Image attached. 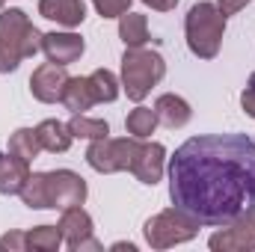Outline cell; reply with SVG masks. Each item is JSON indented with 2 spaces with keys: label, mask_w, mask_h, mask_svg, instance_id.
<instances>
[{
  "label": "cell",
  "mask_w": 255,
  "mask_h": 252,
  "mask_svg": "<svg viewBox=\"0 0 255 252\" xmlns=\"http://www.w3.org/2000/svg\"><path fill=\"white\" fill-rule=\"evenodd\" d=\"M57 226H60V232H63V241L68 244V250H74L83 238H89V235H92V217H89L80 205L65 208Z\"/></svg>",
  "instance_id": "15"
},
{
  "label": "cell",
  "mask_w": 255,
  "mask_h": 252,
  "mask_svg": "<svg viewBox=\"0 0 255 252\" xmlns=\"http://www.w3.org/2000/svg\"><path fill=\"white\" fill-rule=\"evenodd\" d=\"M166 74V60L148 48H125L122 54V89L130 101H142Z\"/></svg>",
  "instance_id": "4"
},
{
  "label": "cell",
  "mask_w": 255,
  "mask_h": 252,
  "mask_svg": "<svg viewBox=\"0 0 255 252\" xmlns=\"http://www.w3.org/2000/svg\"><path fill=\"white\" fill-rule=\"evenodd\" d=\"M21 202L27 208H36V211H45L51 208V196H48V172H30L27 184L21 187Z\"/></svg>",
  "instance_id": "19"
},
{
  "label": "cell",
  "mask_w": 255,
  "mask_h": 252,
  "mask_svg": "<svg viewBox=\"0 0 255 252\" xmlns=\"http://www.w3.org/2000/svg\"><path fill=\"white\" fill-rule=\"evenodd\" d=\"M86 181L71 172V169H54L48 172V196H51V208L65 211V208H74V205H83L86 202Z\"/></svg>",
  "instance_id": "7"
},
{
  "label": "cell",
  "mask_w": 255,
  "mask_h": 252,
  "mask_svg": "<svg viewBox=\"0 0 255 252\" xmlns=\"http://www.w3.org/2000/svg\"><path fill=\"white\" fill-rule=\"evenodd\" d=\"M142 235H145V244L151 250H169V247L193 241L199 235V223L190 214H184L181 208H166V211L145 220Z\"/></svg>",
  "instance_id": "5"
},
{
  "label": "cell",
  "mask_w": 255,
  "mask_h": 252,
  "mask_svg": "<svg viewBox=\"0 0 255 252\" xmlns=\"http://www.w3.org/2000/svg\"><path fill=\"white\" fill-rule=\"evenodd\" d=\"M0 250H12V252H24L27 250V235L24 232H9L0 238Z\"/></svg>",
  "instance_id": "27"
},
{
  "label": "cell",
  "mask_w": 255,
  "mask_h": 252,
  "mask_svg": "<svg viewBox=\"0 0 255 252\" xmlns=\"http://www.w3.org/2000/svg\"><path fill=\"white\" fill-rule=\"evenodd\" d=\"M63 104H65V110H71V113H86V110H92L98 104L89 77H68L65 92H63Z\"/></svg>",
  "instance_id": "16"
},
{
  "label": "cell",
  "mask_w": 255,
  "mask_h": 252,
  "mask_svg": "<svg viewBox=\"0 0 255 252\" xmlns=\"http://www.w3.org/2000/svg\"><path fill=\"white\" fill-rule=\"evenodd\" d=\"M3 3H6V0H0V9H3Z\"/></svg>",
  "instance_id": "32"
},
{
  "label": "cell",
  "mask_w": 255,
  "mask_h": 252,
  "mask_svg": "<svg viewBox=\"0 0 255 252\" xmlns=\"http://www.w3.org/2000/svg\"><path fill=\"white\" fill-rule=\"evenodd\" d=\"M36 133H39V142H42V151H51V154H63L71 148V130L68 125L63 122H57V119H45L42 125L36 127Z\"/></svg>",
  "instance_id": "17"
},
{
  "label": "cell",
  "mask_w": 255,
  "mask_h": 252,
  "mask_svg": "<svg viewBox=\"0 0 255 252\" xmlns=\"http://www.w3.org/2000/svg\"><path fill=\"white\" fill-rule=\"evenodd\" d=\"M39 15L71 30V27H80L83 24L86 3L83 0H39Z\"/></svg>",
  "instance_id": "12"
},
{
  "label": "cell",
  "mask_w": 255,
  "mask_h": 252,
  "mask_svg": "<svg viewBox=\"0 0 255 252\" xmlns=\"http://www.w3.org/2000/svg\"><path fill=\"white\" fill-rule=\"evenodd\" d=\"M101 18H119L130 9V0H92Z\"/></svg>",
  "instance_id": "25"
},
{
  "label": "cell",
  "mask_w": 255,
  "mask_h": 252,
  "mask_svg": "<svg viewBox=\"0 0 255 252\" xmlns=\"http://www.w3.org/2000/svg\"><path fill=\"white\" fill-rule=\"evenodd\" d=\"M247 3H250V0H217V9H220L226 18H229V15H238V12H241Z\"/></svg>",
  "instance_id": "28"
},
{
  "label": "cell",
  "mask_w": 255,
  "mask_h": 252,
  "mask_svg": "<svg viewBox=\"0 0 255 252\" xmlns=\"http://www.w3.org/2000/svg\"><path fill=\"white\" fill-rule=\"evenodd\" d=\"M9 151H12V154H18V157H24L27 163H30V160H36V157H39V151H42V142H39L36 127H18V130L9 136Z\"/></svg>",
  "instance_id": "20"
},
{
  "label": "cell",
  "mask_w": 255,
  "mask_h": 252,
  "mask_svg": "<svg viewBox=\"0 0 255 252\" xmlns=\"http://www.w3.org/2000/svg\"><path fill=\"white\" fill-rule=\"evenodd\" d=\"M169 199L199 226L255 214V139L247 133L190 136L169 157Z\"/></svg>",
  "instance_id": "1"
},
{
  "label": "cell",
  "mask_w": 255,
  "mask_h": 252,
  "mask_svg": "<svg viewBox=\"0 0 255 252\" xmlns=\"http://www.w3.org/2000/svg\"><path fill=\"white\" fill-rule=\"evenodd\" d=\"M154 127H157V113L151 107H142V104L136 110H130L125 119V130L136 139H148L154 133Z\"/></svg>",
  "instance_id": "23"
},
{
  "label": "cell",
  "mask_w": 255,
  "mask_h": 252,
  "mask_svg": "<svg viewBox=\"0 0 255 252\" xmlns=\"http://www.w3.org/2000/svg\"><path fill=\"white\" fill-rule=\"evenodd\" d=\"M223 33H226V15L214 3L202 0V3L190 6V12L184 18V36H187V48L193 57L214 60L220 54Z\"/></svg>",
  "instance_id": "3"
},
{
  "label": "cell",
  "mask_w": 255,
  "mask_h": 252,
  "mask_svg": "<svg viewBox=\"0 0 255 252\" xmlns=\"http://www.w3.org/2000/svg\"><path fill=\"white\" fill-rule=\"evenodd\" d=\"M86 250H92V252H101L104 247H101V244H98V241H95V238L89 235V238H83V241H80V244H77V247H74L71 252H86Z\"/></svg>",
  "instance_id": "30"
},
{
  "label": "cell",
  "mask_w": 255,
  "mask_h": 252,
  "mask_svg": "<svg viewBox=\"0 0 255 252\" xmlns=\"http://www.w3.org/2000/svg\"><path fill=\"white\" fill-rule=\"evenodd\" d=\"M154 113H157V122H163L169 130L184 127L187 122H190V116H193L190 104H187L181 95H175V92L160 95V98L154 101Z\"/></svg>",
  "instance_id": "14"
},
{
  "label": "cell",
  "mask_w": 255,
  "mask_h": 252,
  "mask_svg": "<svg viewBox=\"0 0 255 252\" xmlns=\"http://www.w3.org/2000/svg\"><path fill=\"white\" fill-rule=\"evenodd\" d=\"M241 107H244L247 116L255 119V71L250 74V80H247V86H244V92H241Z\"/></svg>",
  "instance_id": "26"
},
{
  "label": "cell",
  "mask_w": 255,
  "mask_h": 252,
  "mask_svg": "<svg viewBox=\"0 0 255 252\" xmlns=\"http://www.w3.org/2000/svg\"><path fill=\"white\" fill-rule=\"evenodd\" d=\"M30 178V163L18 154H3L0 151V193L3 196H18L21 187Z\"/></svg>",
  "instance_id": "13"
},
{
  "label": "cell",
  "mask_w": 255,
  "mask_h": 252,
  "mask_svg": "<svg viewBox=\"0 0 255 252\" xmlns=\"http://www.w3.org/2000/svg\"><path fill=\"white\" fill-rule=\"evenodd\" d=\"M208 247L214 252H250V250H255V214L241 217V220L223 226V232L211 235Z\"/></svg>",
  "instance_id": "8"
},
{
  "label": "cell",
  "mask_w": 255,
  "mask_h": 252,
  "mask_svg": "<svg viewBox=\"0 0 255 252\" xmlns=\"http://www.w3.org/2000/svg\"><path fill=\"white\" fill-rule=\"evenodd\" d=\"M119 39L125 42V48H145L148 42V21L145 15L139 12H130L119 15Z\"/></svg>",
  "instance_id": "18"
},
{
  "label": "cell",
  "mask_w": 255,
  "mask_h": 252,
  "mask_svg": "<svg viewBox=\"0 0 255 252\" xmlns=\"http://www.w3.org/2000/svg\"><path fill=\"white\" fill-rule=\"evenodd\" d=\"M145 6H151L154 12H172L178 6V0H142Z\"/></svg>",
  "instance_id": "29"
},
{
  "label": "cell",
  "mask_w": 255,
  "mask_h": 252,
  "mask_svg": "<svg viewBox=\"0 0 255 252\" xmlns=\"http://www.w3.org/2000/svg\"><path fill=\"white\" fill-rule=\"evenodd\" d=\"M68 130H71V136H77V139H104V136H110V125L104 122V119H89V116H83V113H74L71 116V122H68Z\"/></svg>",
  "instance_id": "22"
},
{
  "label": "cell",
  "mask_w": 255,
  "mask_h": 252,
  "mask_svg": "<svg viewBox=\"0 0 255 252\" xmlns=\"http://www.w3.org/2000/svg\"><path fill=\"white\" fill-rule=\"evenodd\" d=\"M63 244L60 226H36L27 232V250L33 252H57Z\"/></svg>",
  "instance_id": "21"
},
{
  "label": "cell",
  "mask_w": 255,
  "mask_h": 252,
  "mask_svg": "<svg viewBox=\"0 0 255 252\" xmlns=\"http://www.w3.org/2000/svg\"><path fill=\"white\" fill-rule=\"evenodd\" d=\"M163 169H166V148L160 142H139V151H136V160L130 166L133 178L139 184H148L154 187L160 178H163Z\"/></svg>",
  "instance_id": "11"
},
{
  "label": "cell",
  "mask_w": 255,
  "mask_h": 252,
  "mask_svg": "<svg viewBox=\"0 0 255 252\" xmlns=\"http://www.w3.org/2000/svg\"><path fill=\"white\" fill-rule=\"evenodd\" d=\"M113 250H128V252H136V247H133V244H125V241H122V244H113Z\"/></svg>",
  "instance_id": "31"
},
{
  "label": "cell",
  "mask_w": 255,
  "mask_h": 252,
  "mask_svg": "<svg viewBox=\"0 0 255 252\" xmlns=\"http://www.w3.org/2000/svg\"><path fill=\"white\" fill-rule=\"evenodd\" d=\"M136 136H104V139H92L86 148V163L101 172V175H113V172H130L136 151H139Z\"/></svg>",
  "instance_id": "6"
},
{
  "label": "cell",
  "mask_w": 255,
  "mask_h": 252,
  "mask_svg": "<svg viewBox=\"0 0 255 252\" xmlns=\"http://www.w3.org/2000/svg\"><path fill=\"white\" fill-rule=\"evenodd\" d=\"M68 77H71V74L65 71V65L42 63L33 71V77H30V92H33V98L42 101V104H57V101H63Z\"/></svg>",
  "instance_id": "9"
},
{
  "label": "cell",
  "mask_w": 255,
  "mask_h": 252,
  "mask_svg": "<svg viewBox=\"0 0 255 252\" xmlns=\"http://www.w3.org/2000/svg\"><path fill=\"white\" fill-rule=\"evenodd\" d=\"M86 51V42L77 33H42V54L48 57V63L57 65H71L77 63Z\"/></svg>",
  "instance_id": "10"
},
{
  "label": "cell",
  "mask_w": 255,
  "mask_h": 252,
  "mask_svg": "<svg viewBox=\"0 0 255 252\" xmlns=\"http://www.w3.org/2000/svg\"><path fill=\"white\" fill-rule=\"evenodd\" d=\"M89 83H92V92H95L98 104H110V101L119 98V80H116L113 71H107V68H95V71L89 74Z\"/></svg>",
  "instance_id": "24"
},
{
  "label": "cell",
  "mask_w": 255,
  "mask_h": 252,
  "mask_svg": "<svg viewBox=\"0 0 255 252\" xmlns=\"http://www.w3.org/2000/svg\"><path fill=\"white\" fill-rule=\"evenodd\" d=\"M42 51V33L33 27L24 9L0 12V74L15 71L18 65Z\"/></svg>",
  "instance_id": "2"
}]
</instances>
